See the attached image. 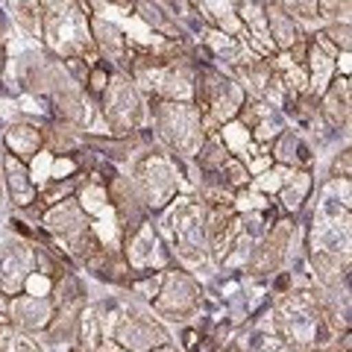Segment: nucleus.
<instances>
[{
    "label": "nucleus",
    "mask_w": 352,
    "mask_h": 352,
    "mask_svg": "<svg viewBox=\"0 0 352 352\" xmlns=\"http://www.w3.org/2000/svg\"><path fill=\"white\" fill-rule=\"evenodd\" d=\"M115 344L124 352H153L159 346H168V332L144 314H126L115 329Z\"/></svg>",
    "instance_id": "nucleus-1"
},
{
    "label": "nucleus",
    "mask_w": 352,
    "mask_h": 352,
    "mask_svg": "<svg viewBox=\"0 0 352 352\" xmlns=\"http://www.w3.org/2000/svg\"><path fill=\"white\" fill-rule=\"evenodd\" d=\"M197 305V285L185 273H168V285L159 296L162 314H168L170 320H185V314H191Z\"/></svg>",
    "instance_id": "nucleus-2"
},
{
    "label": "nucleus",
    "mask_w": 352,
    "mask_h": 352,
    "mask_svg": "<svg viewBox=\"0 0 352 352\" xmlns=\"http://www.w3.org/2000/svg\"><path fill=\"white\" fill-rule=\"evenodd\" d=\"M53 320V302L44 296H15L9 302V323H15L21 332H41Z\"/></svg>",
    "instance_id": "nucleus-3"
},
{
    "label": "nucleus",
    "mask_w": 352,
    "mask_h": 352,
    "mask_svg": "<svg viewBox=\"0 0 352 352\" xmlns=\"http://www.w3.org/2000/svg\"><path fill=\"white\" fill-rule=\"evenodd\" d=\"M47 226L53 229V232H62V235H74L80 232V229H88V220L85 214L80 212V206H76V200H62L53 212L47 214Z\"/></svg>",
    "instance_id": "nucleus-4"
},
{
    "label": "nucleus",
    "mask_w": 352,
    "mask_h": 352,
    "mask_svg": "<svg viewBox=\"0 0 352 352\" xmlns=\"http://www.w3.org/2000/svg\"><path fill=\"white\" fill-rule=\"evenodd\" d=\"M6 144L12 150L15 159L27 162L32 153H38V147H41V132L32 129V126H12L6 132Z\"/></svg>",
    "instance_id": "nucleus-5"
},
{
    "label": "nucleus",
    "mask_w": 352,
    "mask_h": 352,
    "mask_svg": "<svg viewBox=\"0 0 352 352\" xmlns=\"http://www.w3.org/2000/svg\"><path fill=\"white\" fill-rule=\"evenodd\" d=\"M6 179H9V188H12V197H15V203L18 206H30V200H36V191L30 188V182H27V168H24V162L15 159L12 153H9V159H6Z\"/></svg>",
    "instance_id": "nucleus-6"
},
{
    "label": "nucleus",
    "mask_w": 352,
    "mask_h": 352,
    "mask_svg": "<svg viewBox=\"0 0 352 352\" xmlns=\"http://www.w3.org/2000/svg\"><path fill=\"white\" fill-rule=\"evenodd\" d=\"M200 164H203V168H208V170L223 168V164H226V147H220L217 141L212 138V141H208V144L200 150Z\"/></svg>",
    "instance_id": "nucleus-7"
},
{
    "label": "nucleus",
    "mask_w": 352,
    "mask_h": 352,
    "mask_svg": "<svg viewBox=\"0 0 352 352\" xmlns=\"http://www.w3.org/2000/svg\"><path fill=\"white\" fill-rule=\"evenodd\" d=\"M74 188H76V179H65L62 185L53 182L50 188H44L41 203H44V206H56V203H62V200H68V197L74 194Z\"/></svg>",
    "instance_id": "nucleus-8"
},
{
    "label": "nucleus",
    "mask_w": 352,
    "mask_h": 352,
    "mask_svg": "<svg viewBox=\"0 0 352 352\" xmlns=\"http://www.w3.org/2000/svg\"><path fill=\"white\" fill-rule=\"evenodd\" d=\"M85 82H91L88 88H91L94 94H106V88H109V76H106V68H94V74L88 76Z\"/></svg>",
    "instance_id": "nucleus-9"
},
{
    "label": "nucleus",
    "mask_w": 352,
    "mask_h": 352,
    "mask_svg": "<svg viewBox=\"0 0 352 352\" xmlns=\"http://www.w3.org/2000/svg\"><path fill=\"white\" fill-rule=\"evenodd\" d=\"M223 168H226L229 173H232V176H229V182H232V185H241V182L247 179V170L241 168V162H235V159H226Z\"/></svg>",
    "instance_id": "nucleus-10"
},
{
    "label": "nucleus",
    "mask_w": 352,
    "mask_h": 352,
    "mask_svg": "<svg viewBox=\"0 0 352 352\" xmlns=\"http://www.w3.org/2000/svg\"><path fill=\"white\" fill-rule=\"evenodd\" d=\"M329 36H332V41L335 44H340V47H349V27L344 24V27H332V30H329Z\"/></svg>",
    "instance_id": "nucleus-11"
},
{
    "label": "nucleus",
    "mask_w": 352,
    "mask_h": 352,
    "mask_svg": "<svg viewBox=\"0 0 352 352\" xmlns=\"http://www.w3.org/2000/svg\"><path fill=\"white\" fill-rule=\"evenodd\" d=\"M65 65H68V68L74 71V76H76L80 82H85V80H88V68H85V62H80L76 56H71V59H65Z\"/></svg>",
    "instance_id": "nucleus-12"
},
{
    "label": "nucleus",
    "mask_w": 352,
    "mask_h": 352,
    "mask_svg": "<svg viewBox=\"0 0 352 352\" xmlns=\"http://www.w3.org/2000/svg\"><path fill=\"white\" fill-rule=\"evenodd\" d=\"M159 282H162L159 276L156 279H147V282H138L135 291H141V296H156L159 294Z\"/></svg>",
    "instance_id": "nucleus-13"
},
{
    "label": "nucleus",
    "mask_w": 352,
    "mask_h": 352,
    "mask_svg": "<svg viewBox=\"0 0 352 352\" xmlns=\"http://www.w3.org/2000/svg\"><path fill=\"white\" fill-rule=\"evenodd\" d=\"M332 173H335V176H349V150H344V156L335 159Z\"/></svg>",
    "instance_id": "nucleus-14"
},
{
    "label": "nucleus",
    "mask_w": 352,
    "mask_h": 352,
    "mask_svg": "<svg viewBox=\"0 0 352 352\" xmlns=\"http://www.w3.org/2000/svg\"><path fill=\"white\" fill-rule=\"evenodd\" d=\"M282 144H294V147H296V141H294L291 135H282ZM288 150H291V147H288ZM288 150H279V159H282V162H291V153H288Z\"/></svg>",
    "instance_id": "nucleus-15"
},
{
    "label": "nucleus",
    "mask_w": 352,
    "mask_h": 352,
    "mask_svg": "<svg viewBox=\"0 0 352 352\" xmlns=\"http://www.w3.org/2000/svg\"><path fill=\"white\" fill-rule=\"evenodd\" d=\"M291 53H294V62H305V47H302V44L291 47Z\"/></svg>",
    "instance_id": "nucleus-16"
},
{
    "label": "nucleus",
    "mask_w": 352,
    "mask_h": 352,
    "mask_svg": "<svg viewBox=\"0 0 352 352\" xmlns=\"http://www.w3.org/2000/svg\"><path fill=\"white\" fill-rule=\"evenodd\" d=\"M153 352H168V346H159V349H153Z\"/></svg>",
    "instance_id": "nucleus-17"
}]
</instances>
